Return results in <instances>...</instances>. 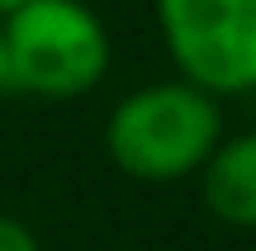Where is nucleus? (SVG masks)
<instances>
[{
  "label": "nucleus",
  "instance_id": "3",
  "mask_svg": "<svg viewBox=\"0 0 256 251\" xmlns=\"http://www.w3.org/2000/svg\"><path fill=\"white\" fill-rule=\"evenodd\" d=\"M176 76L214 100L256 90V0H152Z\"/></svg>",
  "mask_w": 256,
  "mask_h": 251
},
{
  "label": "nucleus",
  "instance_id": "5",
  "mask_svg": "<svg viewBox=\"0 0 256 251\" xmlns=\"http://www.w3.org/2000/svg\"><path fill=\"white\" fill-rule=\"evenodd\" d=\"M0 251H43L38 233L14 214H0Z\"/></svg>",
  "mask_w": 256,
  "mask_h": 251
},
{
  "label": "nucleus",
  "instance_id": "4",
  "mask_svg": "<svg viewBox=\"0 0 256 251\" xmlns=\"http://www.w3.org/2000/svg\"><path fill=\"white\" fill-rule=\"evenodd\" d=\"M200 195L218 223L256 228V128L228 133L209 166L200 171Z\"/></svg>",
  "mask_w": 256,
  "mask_h": 251
},
{
  "label": "nucleus",
  "instance_id": "6",
  "mask_svg": "<svg viewBox=\"0 0 256 251\" xmlns=\"http://www.w3.org/2000/svg\"><path fill=\"white\" fill-rule=\"evenodd\" d=\"M10 90V62H5V28H0V95Z\"/></svg>",
  "mask_w": 256,
  "mask_h": 251
},
{
  "label": "nucleus",
  "instance_id": "2",
  "mask_svg": "<svg viewBox=\"0 0 256 251\" xmlns=\"http://www.w3.org/2000/svg\"><path fill=\"white\" fill-rule=\"evenodd\" d=\"M0 28L10 90L19 95L66 104L110 76L114 38L86 0H24L14 14L0 19Z\"/></svg>",
  "mask_w": 256,
  "mask_h": 251
},
{
  "label": "nucleus",
  "instance_id": "1",
  "mask_svg": "<svg viewBox=\"0 0 256 251\" xmlns=\"http://www.w3.org/2000/svg\"><path fill=\"white\" fill-rule=\"evenodd\" d=\"M223 138H228L223 100L180 76L128 90L104 119L110 161L142 185H176L190 176L200 180Z\"/></svg>",
  "mask_w": 256,
  "mask_h": 251
},
{
  "label": "nucleus",
  "instance_id": "7",
  "mask_svg": "<svg viewBox=\"0 0 256 251\" xmlns=\"http://www.w3.org/2000/svg\"><path fill=\"white\" fill-rule=\"evenodd\" d=\"M19 5H24V0H0V19H5V14H14Z\"/></svg>",
  "mask_w": 256,
  "mask_h": 251
}]
</instances>
